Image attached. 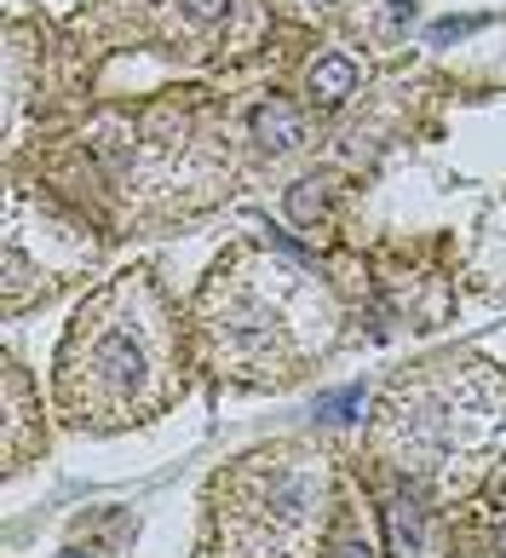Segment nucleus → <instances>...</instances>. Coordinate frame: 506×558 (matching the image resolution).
<instances>
[{
    "mask_svg": "<svg viewBox=\"0 0 506 558\" xmlns=\"http://www.w3.org/2000/svg\"><path fill=\"white\" fill-rule=\"evenodd\" d=\"M98 368H104V375H110V380H138V368H144V357H138V345L133 340H104L98 345Z\"/></svg>",
    "mask_w": 506,
    "mask_h": 558,
    "instance_id": "obj_3",
    "label": "nucleus"
},
{
    "mask_svg": "<svg viewBox=\"0 0 506 558\" xmlns=\"http://www.w3.org/2000/svg\"><path fill=\"white\" fill-rule=\"evenodd\" d=\"M334 558H374V553H369L363 542H346V547H340V553H334Z\"/></svg>",
    "mask_w": 506,
    "mask_h": 558,
    "instance_id": "obj_9",
    "label": "nucleus"
},
{
    "mask_svg": "<svg viewBox=\"0 0 506 558\" xmlns=\"http://www.w3.org/2000/svg\"><path fill=\"white\" fill-rule=\"evenodd\" d=\"M351 87H357V64H351V58L328 52V58H316V64H311V98H316V105H346Z\"/></svg>",
    "mask_w": 506,
    "mask_h": 558,
    "instance_id": "obj_2",
    "label": "nucleus"
},
{
    "mask_svg": "<svg viewBox=\"0 0 506 558\" xmlns=\"http://www.w3.org/2000/svg\"><path fill=\"white\" fill-rule=\"evenodd\" d=\"M467 29H478V17H443L432 35H437V40H455V35H467Z\"/></svg>",
    "mask_w": 506,
    "mask_h": 558,
    "instance_id": "obj_8",
    "label": "nucleus"
},
{
    "mask_svg": "<svg viewBox=\"0 0 506 558\" xmlns=\"http://www.w3.org/2000/svg\"><path fill=\"white\" fill-rule=\"evenodd\" d=\"M253 138H260L265 150H293V144H300V110L282 105V98L260 105L253 110Z\"/></svg>",
    "mask_w": 506,
    "mask_h": 558,
    "instance_id": "obj_1",
    "label": "nucleus"
},
{
    "mask_svg": "<svg viewBox=\"0 0 506 558\" xmlns=\"http://www.w3.org/2000/svg\"><path fill=\"white\" fill-rule=\"evenodd\" d=\"M288 214L300 219V225H311L316 214H323V184H316V179H300V184H293V191H288Z\"/></svg>",
    "mask_w": 506,
    "mask_h": 558,
    "instance_id": "obj_5",
    "label": "nucleus"
},
{
    "mask_svg": "<svg viewBox=\"0 0 506 558\" xmlns=\"http://www.w3.org/2000/svg\"><path fill=\"white\" fill-rule=\"evenodd\" d=\"M357 403H363V386H346V391H334V398H323V415L328 421H351Z\"/></svg>",
    "mask_w": 506,
    "mask_h": 558,
    "instance_id": "obj_6",
    "label": "nucleus"
},
{
    "mask_svg": "<svg viewBox=\"0 0 506 558\" xmlns=\"http://www.w3.org/2000/svg\"><path fill=\"white\" fill-rule=\"evenodd\" d=\"M386 535H391V553H414V542H420V507L414 501H391L386 507Z\"/></svg>",
    "mask_w": 506,
    "mask_h": 558,
    "instance_id": "obj_4",
    "label": "nucleus"
},
{
    "mask_svg": "<svg viewBox=\"0 0 506 558\" xmlns=\"http://www.w3.org/2000/svg\"><path fill=\"white\" fill-rule=\"evenodd\" d=\"M63 558H81V553H63Z\"/></svg>",
    "mask_w": 506,
    "mask_h": 558,
    "instance_id": "obj_10",
    "label": "nucleus"
},
{
    "mask_svg": "<svg viewBox=\"0 0 506 558\" xmlns=\"http://www.w3.org/2000/svg\"><path fill=\"white\" fill-rule=\"evenodd\" d=\"M184 12L196 17V24H214V17L225 12V0H184Z\"/></svg>",
    "mask_w": 506,
    "mask_h": 558,
    "instance_id": "obj_7",
    "label": "nucleus"
}]
</instances>
